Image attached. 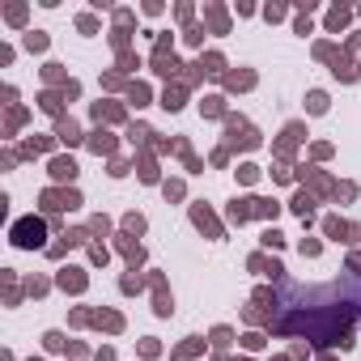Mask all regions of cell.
<instances>
[{
    "label": "cell",
    "instance_id": "1",
    "mask_svg": "<svg viewBox=\"0 0 361 361\" xmlns=\"http://www.w3.org/2000/svg\"><path fill=\"white\" fill-rule=\"evenodd\" d=\"M361 323V276H336L327 285H302L281 281L276 289V331L306 336L314 344L348 340V331Z\"/></svg>",
    "mask_w": 361,
    "mask_h": 361
}]
</instances>
